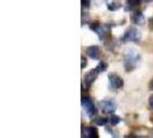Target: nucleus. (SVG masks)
<instances>
[{"mask_svg": "<svg viewBox=\"0 0 153 138\" xmlns=\"http://www.w3.org/2000/svg\"><path fill=\"white\" fill-rule=\"evenodd\" d=\"M150 90H152L153 91V79L151 81V83H150Z\"/></svg>", "mask_w": 153, "mask_h": 138, "instance_id": "19", "label": "nucleus"}, {"mask_svg": "<svg viewBox=\"0 0 153 138\" xmlns=\"http://www.w3.org/2000/svg\"><path fill=\"white\" fill-rule=\"evenodd\" d=\"M107 121L108 120L106 117H104V116H98L97 119L93 120V123L97 124V125H106V124H107Z\"/></svg>", "mask_w": 153, "mask_h": 138, "instance_id": "13", "label": "nucleus"}, {"mask_svg": "<svg viewBox=\"0 0 153 138\" xmlns=\"http://www.w3.org/2000/svg\"><path fill=\"white\" fill-rule=\"evenodd\" d=\"M131 21L135 24H143L145 19H144V15L142 14V12H135L131 16Z\"/></svg>", "mask_w": 153, "mask_h": 138, "instance_id": "10", "label": "nucleus"}, {"mask_svg": "<svg viewBox=\"0 0 153 138\" xmlns=\"http://www.w3.org/2000/svg\"><path fill=\"white\" fill-rule=\"evenodd\" d=\"M128 7H127V10L129 9V10H131L134 7H136L138 4H139V0H128Z\"/></svg>", "mask_w": 153, "mask_h": 138, "instance_id": "14", "label": "nucleus"}, {"mask_svg": "<svg viewBox=\"0 0 153 138\" xmlns=\"http://www.w3.org/2000/svg\"><path fill=\"white\" fill-rule=\"evenodd\" d=\"M106 68H107V65H106V63H105L104 61H100L99 65L96 67V69H97V71H98V73L105 71V70H106Z\"/></svg>", "mask_w": 153, "mask_h": 138, "instance_id": "15", "label": "nucleus"}, {"mask_svg": "<svg viewBox=\"0 0 153 138\" xmlns=\"http://www.w3.org/2000/svg\"><path fill=\"white\" fill-rule=\"evenodd\" d=\"M149 105H150V108L153 109V96H151L150 99H149Z\"/></svg>", "mask_w": 153, "mask_h": 138, "instance_id": "18", "label": "nucleus"}, {"mask_svg": "<svg viewBox=\"0 0 153 138\" xmlns=\"http://www.w3.org/2000/svg\"><path fill=\"white\" fill-rule=\"evenodd\" d=\"M81 104H82V107L85 111V113L89 115V116H93L94 115L96 108H94V104H93L91 98H89V97H82Z\"/></svg>", "mask_w": 153, "mask_h": 138, "instance_id": "2", "label": "nucleus"}, {"mask_svg": "<svg viewBox=\"0 0 153 138\" xmlns=\"http://www.w3.org/2000/svg\"><path fill=\"white\" fill-rule=\"evenodd\" d=\"M106 28H107L106 25H104V24H101V23H99V22H93L90 24V29L93 30L97 35H98L99 39L105 38V35L107 33Z\"/></svg>", "mask_w": 153, "mask_h": 138, "instance_id": "6", "label": "nucleus"}, {"mask_svg": "<svg viewBox=\"0 0 153 138\" xmlns=\"http://www.w3.org/2000/svg\"><path fill=\"white\" fill-rule=\"evenodd\" d=\"M91 5V0H82V8H89Z\"/></svg>", "mask_w": 153, "mask_h": 138, "instance_id": "16", "label": "nucleus"}, {"mask_svg": "<svg viewBox=\"0 0 153 138\" xmlns=\"http://www.w3.org/2000/svg\"><path fill=\"white\" fill-rule=\"evenodd\" d=\"M99 106L100 109L104 113H106V114H112V113H114L115 109H116V105L114 104L113 100H101V101H99Z\"/></svg>", "mask_w": 153, "mask_h": 138, "instance_id": "5", "label": "nucleus"}, {"mask_svg": "<svg viewBox=\"0 0 153 138\" xmlns=\"http://www.w3.org/2000/svg\"><path fill=\"white\" fill-rule=\"evenodd\" d=\"M121 7V4L116 0H107V8L109 10H117Z\"/></svg>", "mask_w": 153, "mask_h": 138, "instance_id": "11", "label": "nucleus"}, {"mask_svg": "<svg viewBox=\"0 0 153 138\" xmlns=\"http://www.w3.org/2000/svg\"><path fill=\"white\" fill-rule=\"evenodd\" d=\"M139 59V55L134 50H128L124 55V68L126 70H132L136 67Z\"/></svg>", "mask_w": 153, "mask_h": 138, "instance_id": "1", "label": "nucleus"}, {"mask_svg": "<svg viewBox=\"0 0 153 138\" xmlns=\"http://www.w3.org/2000/svg\"><path fill=\"white\" fill-rule=\"evenodd\" d=\"M82 137L97 138L98 137V130L94 127H85L82 129Z\"/></svg>", "mask_w": 153, "mask_h": 138, "instance_id": "8", "label": "nucleus"}, {"mask_svg": "<svg viewBox=\"0 0 153 138\" xmlns=\"http://www.w3.org/2000/svg\"><path fill=\"white\" fill-rule=\"evenodd\" d=\"M86 63H88V62H86V59H85V58H82V63H81V67H82V69L86 67Z\"/></svg>", "mask_w": 153, "mask_h": 138, "instance_id": "17", "label": "nucleus"}, {"mask_svg": "<svg viewBox=\"0 0 153 138\" xmlns=\"http://www.w3.org/2000/svg\"><path fill=\"white\" fill-rule=\"evenodd\" d=\"M108 122H109L111 125H116V124H119V123L121 122V119H120L117 115L111 114L109 117H108Z\"/></svg>", "mask_w": 153, "mask_h": 138, "instance_id": "12", "label": "nucleus"}, {"mask_svg": "<svg viewBox=\"0 0 153 138\" xmlns=\"http://www.w3.org/2000/svg\"><path fill=\"white\" fill-rule=\"evenodd\" d=\"M86 54L91 58L92 60H98L99 59V47L98 46H89L88 48H86Z\"/></svg>", "mask_w": 153, "mask_h": 138, "instance_id": "9", "label": "nucleus"}, {"mask_svg": "<svg viewBox=\"0 0 153 138\" xmlns=\"http://www.w3.org/2000/svg\"><path fill=\"white\" fill-rule=\"evenodd\" d=\"M99 73L97 71V69H92V70H90L86 75L84 76V84H85V88L88 89L90 85L94 82V79H96V77H97V75H98Z\"/></svg>", "mask_w": 153, "mask_h": 138, "instance_id": "7", "label": "nucleus"}, {"mask_svg": "<svg viewBox=\"0 0 153 138\" xmlns=\"http://www.w3.org/2000/svg\"><path fill=\"white\" fill-rule=\"evenodd\" d=\"M108 85H109V88L113 89V90L121 89L123 86L122 77L116 75V74H109V75H108Z\"/></svg>", "mask_w": 153, "mask_h": 138, "instance_id": "4", "label": "nucleus"}, {"mask_svg": "<svg viewBox=\"0 0 153 138\" xmlns=\"http://www.w3.org/2000/svg\"><path fill=\"white\" fill-rule=\"evenodd\" d=\"M139 38H140V35H139L138 30L136 28L131 27V28H129L128 30L124 32L122 40L124 43H127V42H138Z\"/></svg>", "mask_w": 153, "mask_h": 138, "instance_id": "3", "label": "nucleus"}]
</instances>
